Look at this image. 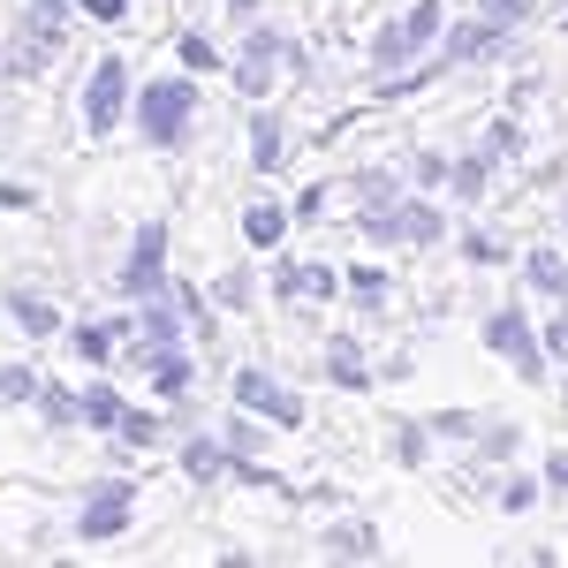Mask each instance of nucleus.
Masks as SVG:
<instances>
[{
    "instance_id": "nucleus-9",
    "label": "nucleus",
    "mask_w": 568,
    "mask_h": 568,
    "mask_svg": "<svg viewBox=\"0 0 568 568\" xmlns=\"http://www.w3.org/2000/svg\"><path fill=\"white\" fill-rule=\"evenodd\" d=\"M144 364H152V387L168 394V402H182V394H190V379H197V364H190V356H175V342H152V356H144Z\"/></svg>"
},
{
    "instance_id": "nucleus-29",
    "label": "nucleus",
    "mask_w": 568,
    "mask_h": 568,
    "mask_svg": "<svg viewBox=\"0 0 568 568\" xmlns=\"http://www.w3.org/2000/svg\"><path fill=\"white\" fill-rule=\"evenodd\" d=\"M485 152L508 160V152H516V122H493V130H485Z\"/></svg>"
},
{
    "instance_id": "nucleus-15",
    "label": "nucleus",
    "mask_w": 568,
    "mask_h": 568,
    "mask_svg": "<svg viewBox=\"0 0 568 568\" xmlns=\"http://www.w3.org/2000/svg\"><path fill=\"white\" fill-rule=\"evenodd\" d=\"M182 470H190V478H220V470H235V455H227L220 439H190V447H182Z\"/></svg>"
},
{
    "instance_id": "nucleus-5",
    "label": "nucleus",
    "mask_w": 568,
    "mask_h": 568,
    "mask_svg": "<svg viewBox=\"0 0 568 568\" xmlns=\"http://www.w3.org/2000/svg\"><path fill=\"white\" fill-rule=\"evenodd\" d=\"M122 99H130V69H122V53H106V61L91 69V91H84V130L91 136H114Z\"/></svg>"
},
{
    "instance_id": "nucleus-13",
    "label": "nucleus",
    "mask_w": 568,
    "mask_h": 568,
    "mask_svg": "<svg viewBox=\"0 0 568 568\" xmlns=\"http://www.w3.org/2000/svg\"><path fill=\"white\" fill-rule=\"evenodd\" d=\"M8 318H16V326H23V334H53V326H61V318H53V304H39V296H31V288H8Z\"/></svg>"
},
{
    "instance_id": "nucleus-35",
    "label": "nucleus",
    "mask_w": 568,
    "mask_h": 568,
    "mask_svg": "<svg viewBox=\"0 0 568 568\" xmlns=\"http://www.w3.org/2000/svg\"><path fill=\"white\" fill-rule=\"evenodd\" d=\"M546 349H554V356H568V318H554V326H546Z\"/></svg>"
},
{
    "instance_id": "nucleus-30",
    "label": "nucleus",
    "mask_w": 568,
    "mask_h": 568,
    "mask_svg": "<svg viewBox=\"0 0 568 568\" xmlns=\"http://www.w3.org/2000/svg\"><path fill=\"white\" fill-rule=\"evenodd\" d=\"M220 304H251V273H227L220 281Z\"/></svg>"
},
{
    "instance_id": "nucleus-19",
    "label": "nucleus",
    "mask_w": 568,
    "mask_h": 568,
    "mask_svg": "<svg viewBox=\"0 0 568 568\" xmlns=\"http://www.w3.org/2000/svg\"><path fill=\"white\" fill-rule=\"evenodd\" d=\"M356 205H364V213H387V205H394V175H379V168L356 175Z\"/></svg>"
},
{
    "instance_id": "nucleus-26",
    "label": "nucleus",
    "mask_w": 568,
    "mask_h": 568,
    "mask_svg": "<svg viewBox=\"0 0 568 568\" xmlns=\"http://www.w3.org/2000/svg\"><path fill=\"white\" fill-rule=\"evenodd\" d=\"M372 546H379V530H372V524H342V530H334V554H372Z\"/></svg>"
},
{
    "instance_id": "nucleus-23",
    "label": "nucleus",
    "mask_w": 568,
    "mask_h": 568,
    "mask_svg": "<svg viewBox=\"0 0 568 568\" xmlns=\"http://www.w3.org/2000/svg\"><path fill=\"white\" fill-rule=\"evenodd\" d=\"M478 16L493 23V31H516V23L530 16V0H478Z\"/></svg>"
},
{
    "instance_id": "nucleus-12",
    "label": "nucleus",
    "mask_w": 568,
    "mask_h": 568,
    "mask_svg": "<svg viewBox=\"0 0 568 568\" xmlns=\"http://www.w3.org/2000/svg\"><path fill=\"white\" fill-rule=\"evenodd\" d=\"M122 334H136L130 318H84V326H77V349H84L91 364H106V356H114V342H122Z\"/></svg>"
},
{
    "instance_id": "nucleus-22",
    "label": "nucleus",
    "mask_w": 568,
    "mask_h": 568,
    "mask_svg": "<svg viewBox=\"0 0 568 568\" xmlns=\"http://www.w3.org/2000/svg\"><path fill=\"white\" fill-rule=\"evenodd\" d=\"M349 296H356V304H387V273H379V265H356Z\"/></svg>"
},
{
    "instance_id": "nucleus-1",
    "label": "nucleus",
    "mask_w": 568,
    "mask_h": 568,
    "mask_svg": "<svg viewBox=\"0 0 568 568\" xmlns=\"http://www.w3.org/2000/svg\"><path fill=\"white\" fill-rule=\"evenodd\" d=\"M447 31V16H439V0H417L402 23H387L379 39H372V69H379V84H394V69L409 61V53H425V45Z\"/></svg>"
},
{
    "instance_id": "nucleus-21",
    "label": "nucleus",
    "mask_w": 568,
    "mask_h": 568,
    "mask_svg": "<svg viewBox=\"0 0 568 568\" xmlns=\"http://www.w3.org/2000/svg\"><path fill=\"white\" fill-rule=\"evenodd\" d=\"M463 258H470V265H500V258H508V243L485 235V227H470V235H463Z\"/></svg>"
},
{
    "instance_id": "nucleus-24",
    "label": "nucleus",
    "mask_w": 568,
    "mask_h": 568,
    "mask_svg": "<svg viewBox=\"0 0 568 568\" xmlns=\"http://www.w3.org/2000/svg\"><path fill=\"white\" fill-rule=\"evenodd\" d=\"M39 409H45V425H77V417H84L69 387H45V394H39Z\"/></svg>"
},
{
    "instance_id": "nucleus-27",
    "label": "nucleus",
    "mask_w": 568,
    "mask_h": 568,
    "mask_svg": "<svg viewBox=\"0 0 568 568\" xmlns=\"http://www.w3.org/2000/svg\"><path fill=\"white\" fill-rule=\"evenodd\" d=\"M485 175H493V152L463 160V168H455V190H463V197H478V190H485Z\"/></svg>"
},
{
    "instance_id": "nucleus-20",
    "label": "nucleus",
    "mask_w": 568,
    "mask_h": 568,
    "mask_svg": "<svg viewBox=\"0 0 568 568\" xmlns=\"http://www.w3.org/2000/svg\"><path fill=\"white\" fill-rule=\"evenodd\" d=\"M433 455V433L425 425H394V463H425Z\"/></svg>"
},
{
    "instance_id": "nucleus-32",
    "label": "nucleus",
    "mask_w": 568,
    "mask_h": 568,
    "mask_svg": "<svg viewBox=\"0 0 568 568\" xmlns=\"http://www.w3.org/2000/svg\"><path fill=\"white\" fill-rule=\"evenodd\" d=\"M182 69H213V45H205V39H182Z\"/></svg>"
},
{
    "instance_id": "nucleus-7",
    "label": "nucleus",
    "mask_w": 568,
    "mask_h": 568,
    "mask_svg": "<svg viewBox=\"0 0 568 568\" xmlns=\"http://www.w3.org/2000/svg\"><path fill=\"white\" fill-rule=\"evenodd\" d=\"M130 508H136V485H91L84 493V516H77V538H91V546H99V538H114V530L130 524Z\"/></svg>"
},
{
    "instance_id": "nucleus-34",
    "label": "nucleus",
    "mask_w": 568,
    "mask_h": 568,
    "mask_svg": "<svg viewBox=\"0 0 568 568\" xmlns=\"http://www.w3.org/2000/svg\"><path fill=\"white\" fill-rule=\"evenodd\" d=\"M91 16H99V23H122V16H130V0H84Z\"/></svg>"
},
{
    "instance_id": "nucleus-17",
    "label": "nucleus",
    "mask_w": 568,
    "mask_h": 568,
    "mask_svg": "<svg viewBox=\"0 0 568 568\" xmlns=\"http://www.w3.org/2000/svg\"><path fill=\"white\" fill-rule=\"evenodd\" d=\"M281 160H288V152H281V122L258 114V122H251V168H281Z\"/></svg>"
},
{
    "instance_id": "nucleus-11",
    "label": "nucleus",
    "mask_w": 568,
    "mask_h": 568,
    "mask_svg": "<svg viewBox=\"0 0 568 568\" xmlns=\"http://www.w3.org/2000/svg\"><path fill=\"white\" fill-rule=\"evenodd\" d=\"M77 409H84V425H99V433H122V417H130V402H122L114 387H84Z\"/></svg>"
},
{
    "instance_id": "nucleus-2",
    "label": "nucleus",
    "mask_w": 568,
    "mask_h": 568,
    "mask_svg": "<svg viewBox=\"0 0 568 568\" xmlns=\"http://www.w3.org/2000/svg\"><path fill=\"white\" fill-rule=\"evenodd\" d=\"M190 99H197V91L182 84V77H160V84H144V91H136V130L152 136L160 152H175L182 130H190Z\"/></svg>"
},
{
    "instance_id": "nucleus-16",
    "label": "nucleus",
    "mask_w": 568,
    "mask_h": 568,
    "mask_svg": "<svg viewBox=\"0 0 568 568\" xmlns=\"http://www.w3.org/2000/svg\"><path fill=\"white\" fill-rule=\"evenodd\" d=\"M524 281H530V288H546V296H561V288H568V258H561V251H530Z\"/></svg>"
},
{
    "instance_id": "nucleus-8",
    "label": "nucleus",
    "mask_w": 568,
    "mask_h": 568,
    "mask_svg": "<svg viewBox=\"0 0 568 568\" xmlns=\"http://www.w3.org/2000/svg\"><path fill=\"white\" fill-rule=\"evenodd\" d=\"M273 61H281V31H251L243 61H235V84L243 91H273Z\"/></svg>"
},
{
    "instance_id": "nucleus-6",
    "label": "nucleus",
    "mask_w": 568,
    "mask_h": 568,
    "mask_svg": "<svg viewBox=\"0 0 568 568\" xmlns=\"http://www.w3.org/2000/svg\"><path fill=\"white\" fill-rule=\"evenodd\" d=\"M485 349L508 356V364H516L524 379H546V356H538V342H530L524 311H493V318H485Z\"/></svg>"
},
{
    "instance_id": "nucleus-31",
    "label": "nucleus",
    "mask_w": 568,
    "mask_h": 568,
    "mask_svg": "<svg viewBox=\"0 0 568 568\" xmlns=\"http://www.w3.org/2000/svg\"><path fill=\"white\" fill-rule=\"evenodd\" d=\"M417 182H425V190H433V182H447V160H439V152H417Z\"/></svg>"
},
{
    "instance_id": "nucleus-28",
    "label": "nucleus",
    "mask_w": 568,
    "mask_h": 568,
    "mask_svg": "<svg viewBox=\"0 0 568 568\" xmlns=\"http://www.w3.org/2000/svg\"><path fill=\"white\" fill-rule=\"evenodd\" d=\"M122 439H130V447H152V439H160V425H152L144 409H130V417H122Z\"/></svg>"
},
{
    "instance_id": "nucleus-14",
    "label": "nucleus",
    "mask_w": 568,
    "mask_h": 568,
    "mask_svg": "<svg viewBox=\"0 0 568 568\" xmlns=\"http://www.w3.org/2000/svg\"><path fill=\"white\" fill-rule=\"evenodd\" d=\"M326 372H334V387H349V394H372V364L349 349V342H334L326 349Z\"/></svg>"
},
{
    "instance_id": "nucleus-33",
    "label": "nucleus",
    "mask_w": 568,
    "mask_h": 568,
    "mask_svg": "<svg viewBox=\"0 0 568 568\" xmlns=\"http://www.w3.org/2000/svg\"><path fill=\"white\" fill-rule=\"evenodd\" d=\"M508 447H516V425H493V433H485V455H493V463H500Z\"/></svg>"
},
{
    "instance_id": "nucleus-3",
    "label": "nucleus",
    "mask_w": 568,
    "mask_h": 568,
    "mask_svg": "<svg viewBox=\"0 0 568 568\" xmlns=\"http://www.w3.org/2000/svg\"><path fill=\"white\" fill-rule=\"evenodd\" d=\"M122 296H168V227L160 220L136 227L130 258H122Z\"/></svg>"
},
{
    "instance_id": "nucleus-4",
    "label": "nucleus",
    "mask_w": 568,
    "mask_h": 568,
    "mask_svg": "<svg viewBox=\"0 0 568 568\" xmlns=\"http://www.w3.org/2000/svg\"><path fill=\"white\" fill-rule=\"evenodd\" d=\"M235 402H243V409H258L265 425H281V433H296V425H304V394H288L273 372H251V364L235 372Z\"/></svg>"
},
{
    "instance_id": "nucleus-25",
    "label": "nucleus",
    "mask_w": 568,
    "mask_h": 568,
    "mask_svg": "<svg viewBox=\"0 0 568 568\" xmlns=\"http://www.w3.org/2000/svg\"><path fill=\"white\" fill-rule=\"evenodd\" d=\"M0 402H8V409H16V402H39V379H31L23 364H8V372H0Z\"/></svg>"
},
{
    "instance_id": "nucleus-18",
    "label": "nucleus",
    "mask_w": 568,
    "mask_h": 568,
    "mask_svg": "<svg viewBox=\"0 0 568 568\" xmlns=\"http://www.w3.org/2000/svg\"><path fill=\"white\" fill-rule=\"evenodd\" d=\"M281 227H288V220H281V205H251V213H243V235H251L258 251H273V243H281Z\"/></svg>"
},
{
    "instance_id": "nucleus-10",
    "label": "nucleus",
    "mask_w": 568,
    "mask_h": 568,
    "mask_svg": "<svg viewBox=\"0 0 568 568\" xmlns=\"http://www.w3.org/2000/svg\"><path fill=\"white\" fill-rule=\"evenodd\" d=\"M273 288H281V296H288V304H318V296H334V273H326V265H281V273H273Z\"/></svg>"
}]
</instances>
